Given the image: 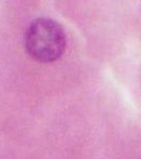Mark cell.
Returning a JSON list of instances; mask_svg holds the SVG:
<instances>
[{
  "instance_id": "6da1fadb",
  "label": "cell",
  "mask_w": 141,
  "mask_h": 159,
  "mask_svg": "<svg viewBox=\"0 0 141 159\" xmlns=\"http://www.w3.org/2000/svg\"><path fill=\"white\" fill-rule=\"evenodd\" d=\"M28 53L38 61L51 63L66 49V34L61 25L50 18H37L29 25L25 37Z\"/></svg>"
}]
</instances>
